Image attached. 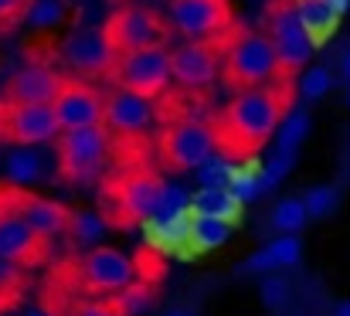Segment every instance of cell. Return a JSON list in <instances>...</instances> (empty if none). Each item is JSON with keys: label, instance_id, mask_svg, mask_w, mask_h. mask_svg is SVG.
I'll return each instance as SVG.
<instances>
[{"label": "cell", "instance_id": "cell-1", "mask_svg": "<svg viewBox=\"0 0 350 316\" xmlns=\"http://www.w3.org/2000/svg\"><path fill=\"white\" fill-rule=\"evenodd\" d=\"M296 103H299L296 79H289V75H275L262 85L234 92L232 103L221 105L215 112V119L208 122L215 133L218 153H225L232 163L255 157L275 136L279 122Z\"/></svg>", "mask_w": 350, "mask_h": 316}, {"label": "cell", "instance_id": "cell-2", "mask_svg": "<svg viewBox=\"0 0 350 316\" xmlns=\"http://www.w3.org/2000/svg\"><path fill=\"white\" fill-rule=\"evenodd\" d=\"M221 55H225V85L232 92L241 89H252V85H262L279 72V58H275V48L269 41L265 31H255V27H234L232 38L221 44Z\"/></svg>", "mask_w": 350, "mask_h": 316}, {"label": "cell", "instance_id": "cell-3", "mask_svg": "<svg viewBox=\"0 0 350 316\" xmlns=\"http://www.w3.org/2000/svg\"><path fill=\"white\" fill-rule=\"evenodd\" d=\"M265 34H269L272 48H275L279 72L289 75V79H296V75L310 65L317 44H313L310 31L303 27V21H299L293 0H272V3L265 7Z\"/></svg>", "mask_w": 350, "mask_h": 316}, {"label": "cell", "instance_id": "cell-4", "mask_svg": "<svg viewBox=\"0 0 350 316\" xmlns=\"http://www.w3.org/2000/svg\"><path fill=\"white\" fill-rule=\"evenodd\" d=\"M167 24L187 41H208V44H218V48L238 27L232 0H170L167 3Z\"/></svg>", "mask_w": 350, "mask_h": 316}, {"label": "cell", "instance_id": "cell-5", "mask_svg": "<svg viewBox=\"0 0 350 316\" xmlns=\"http://www.w3.org/2000/svg\"><path fill=\"white\" fill-rule=\"evenodd\" d=\"M109 79L116 82L119 89L136 92V96H143L150 103L167 96V89L174 82L170 79V48L167 44H150V48H139V51L116 55Z\"/></svg>", "mask_w": 350, "mask_h": 316}, {"label": "cell", "instance_id": "cell-6", "mask_svg": "<svg viewBox=\"0 0 350 316\" xmlns=\"http://www.w3.org/2000/svg\"><path fill=\"white\" fill-rule=\"evenodd\" d=\"M55 153H58V174L68 184H89L96 181L106 153H109V129L99 126H82V129H62L55 136Z\"/></svg>", "mask_w": 350, "mask_h": 316}, {"label": "cell", "instance_id": "cell-7", "mask_svg": "<svg viewBox=\"0 0 350 316\" xmlns=\"http://www.w3.org/2000/svg\"><path fill=\"white\" fill-rule=\"evenodd\" d=\"M167 34H170V24L157 10L136 7V3H122L103 24V38L113 48V55L139 51V48H150V44H163Z\"/></svg>", "mask_w": 350, "mask_h": 316}, {"label": "cell", "instance_id": "cell-8", "mask_svg": "<svg viewBox=\"0 0 350 316\" xmlns=\"http://www.w3.org/2000/svg\"><path fill=\"white\" fill-rule=\"evenodd\" d=\"M215 150V133L204 119H177L160 133V157L170 170H198Z\"/></svg>", "mask_w": 350, "mask_h": 316}, {"label": "cell", "instance_id": "cell-9", "mask_svg": "<svg viewBox=\"0 0 350 316\" xmlns=\"http://www.w3.org/2000/svg\"><path fill=\"white\" fill-rule=\"evenodd\" d=\"M62 133L55 109L41 103H10L0 99V140L14 146H41Z\"/></svg>", "mask_w": 350, "mask_h": 316}, {"label": "cell", "instance_id": "cell-10", "mask_svg": "<svg viewBox=\"0 0 350 316\" xmlns=\"http://www.w3.org/2000/svg\"><path fill=\"white\" fill-rule=\"evenodd\" d=\"M44 255V238L14 208L10 187H0V259L10 265H34Z\"/></svg>", "mask_w": 350, "mask_h": 316}, {"label": "cell", "instance_id": "cell-11", "mask_svg": "<svg viewBox=\"0 0 350 316\" xmlns=\"http://www.w3.org/2000/svg\"><path fill=\"white\" fill-rule=\"evenodd\" d=\"M58 55H62V62L75 72V75H82V79H109V72H113V62H116V55H113V48L106 44V38H103V27H79V31H72L62 44H58Z\"/></svg>", "mask_w": 350, "mask_h": 316}, {"label": "cell", "instance_id": "cell-12", "mask_svg": "<svg viewBox=\"0 0 350 316\" xmlns=\"http://www.w3.org/2000/svg\"><path fill=\"white\" fill-rule=\"evenodd\" d=\"M218 58L221 48L208 41H187L170 51V79L184 92H204L218 79Z\"/></svg>", "mask_w": 350, "mask_h": 316}, {"label": "cell", "instance_id": "cell-13", "mask_svg": "<svg viewBox=\"0 0 350 316\" xmlns=\"http://www.w3.org/2000/svg\"><path fill=\"white\" fill-rule=\"evenodd\" d=\"M79 276H82L85 289L106 296V293H119L122 286H129L136 279V265L129 255H122L113 245H96L79 262Z\"/></svg>", "mask_w": 350, "mask_h": 316}, {"label": "cell", "instance_id": "cell-14", "mask_svg": "<svg viewBox=\"0 0 350 316\" xmlns=\"http://www.w3.org/2000/svg\"><path fill=\"white\" fill-rule=\"evenodd\" d=\"M55 119L62 129H82L103 122V92H96L85 79H65L58 96L51 99Z\"/></svg>", "mask_w": 350, "mask_h": 316}, {"label": "cell", "instance_id": "cell-15", "mask_svg": "<svg viewBox=\"0 0 350 316\" xmlns=\"http://www.w3.org/2000/svg\"><path fill=\"white\" fill-rule=\"evenodd\" d=\"M103 126L116 136H139L153 126V105L150 99L116 85L103 96Z\"/></svg>", "mask_w": 350, "mask_h": 316}, {"label": "cell", "instance_id": "cell-16", "mask_svg": "<svg viewBox=\"0 0 350 316\" xmlns=\"http://www.w3.org/2000/svg\"><path fill=\"white\" fill-rule=\"evenodd\" d=\"M160 187H163V177H157L150 170H136V174L122 177L116 187L119 214L129 221H150L160 205Z\"/></svg>", "mask_w": 350, "mask_h": 316}, {"label": "cell", "instance_id": "cell-17", "mask_svg": "<svg viewBox=\"0 0 350 316\" xmlns=\"http://www.w3.org/2000/svg\"><path fill=\"white\" fill-rule=\"evenodd\" d=\"M65 75L48 68V65H27L21 72H14L3 85V96L0 99H10V103H41L51 105V99L58 96Z\"/></svg>", "mask_w": 350, "mask_h": 316}, {"label": "cell", "instance_id": "cell-18", "mask_svg": "<svg viewBox=\"0 0 350 316\" xmlns=\"http://www.w3.org/2000/svg\"><path fill=\"white\" fill-rule=\"evenodd\" d=\"M10 198H14V208L21 211V218H24L44 241L68 231V214H72V211L65 208V205L48 201V198H38V194H31V191H24V187H14V184H10Z\"/></svg>", "mask_w": 350, "mask_h": 316}, {"label": "cell", "instance_id": "cell-19", "mask_svg": "<svg viewBox=\"0 0 350 316\" xmlns=\"http://www.w3.org/2000/svg\"><path fill=\"white\" fill-rule=\"evenodd\" d=\"M303 262V238L299 235H275L272 241H265L258 252H252L241 262V276H265V272H282Z\"/></svg>", "mask_w": 350, "mask_h": 316}, {"label": "cell", "instance_id": "cell-20", "mask_svg": "<svg viewBox=\"0 0 350 316\" xmlns=\"http://www.w3.org/2000/svg\"><path fill=\"white\" fill-rule=\"evenodd\" d=\"M241 201L228 191V184L218 187H198V194H191V214H211V218H225L234 228L241 224Z\"/></svg>", "mask_w": 350, "mask_h": 316}, {"label": "cell", "instance_id": "cell-21", "mask_svg": "<svg viewBox=\"0 0 350 316\" xmlns=\"http://www.w3.org/2000/svg\"><path fill=\"white\" fill-rule=\"evenodd\" d=\"M293 7H296V14H299L303 27L310 31L313 44H323V41H330V38H334V31H337L340 17L330 10V3H327V0H293Z\"/></svg>", "mask_w": 350, "mask_h": 316}, {"label": "cell", "instance_id": "cell-22", "mask_svg": "<svg viewBox=\"0 0 350 316\" xmlns=\"http://www.w3.org/2000/svg\"><path fill=\"white\" fill-rule=\"evenodd\" d=\"M234 224L225 218H211V214H191V245L194 252H218L228 245Z\"/></svg>", "mask_w": 350, "mask_h": 316}, {"label": "cell", "instance_id": "cell-23", "mask_svg": "<svg viewBox=\"0 0 350 316\" xmlns=\"http://www.w3.org/2000/svg\"><path fill=\"white\" fill-rule=\"evenodd\" d=\"M3 174H7V184L14 187H27V184H38L44 177V160L34 146H17L7 163H3Z\"/></svg>", "mask_w": 350, "mask_h": 316}, {"label": "cell", "instance_id": "cell-24", "mask_svg": "<svg viewBox=\"0 0 350 316\" xmlns=\"http://www.w3.org/2000/svg\"><path fill=\"white\" fill-rule=\"evenodd\" d=\"M310 129H313L310 109L296 103L289 112H286V119L279 122V129H275V136H272V140H275V150H299V146L306 143Z\"/></svg>", "mask_w": 350, "mask_h": 316}, {"label": "cell", "instance_id": "cell-25", "mask_svg": "<svg viewBox=\"0 0 350 316\" xmlns=\"http://www.w3.org/2000/svg\"><path fill=\"white\" fill-rule=\"evenodd\" d=\"M153 303H157L153 286H150V282H139V279H133L129 286H122L119 293H113V300H109V306H113L119 316H143L153 310Z\"/></svg>", "mask_w": 350, "mask_h": 316}, {"label": "cell", "instance_id": "cell-26", "mask_svg": "<svg viewBox=\"0 0 350 316\" xmlns=\"http://www.w3.org/2000/svg\"><path fill=\"white\" fill-rule=\"evenodd\" d=\"M269 224H272L279 235H299V231L310 224V214H306L303 198H282V201L272 208Z\"/></svg>", "mask_w": 350, "mask_h": 316}, {"label": "cell", "instance_id": "cell-27", "mask_svg": "<svg viewBox=\"0 0 350 316\" xmlns=\"http://www.w3.org/2000/svg\"><path fill=\"white\" fill-rule=\"evenodd\" d=\"M106 231H109V224L96 211H75V214H68V235L79 245H96V241H103Z\"/></svg>", "mask_w": 350, "mask_h": 316}, {"label": "cell", "instance_id": "cell-28", "mask_svg": "<svg viewBox=\"0 0 350 316\" xmlns=\"http://www.w3.org/2000/svg\"><path fill=\"white\" fill-rule=\"evenodd\" d=\"M330 89H334L330 68H303L296 75V96H299V103H320Z\"/></svg>", "mask_w": 350, "mask_h": 316}, {"label": "cell", "instance_id": "cell-29", "mask_svg": "<svg viewBox=\"0 0 350 316\" xmlns=\"http://www.w3.org/2000/svg\"><path fill=\"white\" fill-rule=\"evenodd\" d=\"M65 0H31L27 3V14H24V24L38 27V31H48V27H58L65 24Z\"/></svg>", "mask_w": 350, "mask_h": 316}, {"label": "cell", "instance_id": "cell-30", "mask_svg": "<svg viewBox=\"0 0 350 316\" xmlns=\"http://www.w3.org/2000/svg\"><path fill=\"white\" fill-rule=\"evenodd\" d=\"M303 205L310 218H330L340 208V191L334 184H313L306 194H303Z\"/></svg>", "mask_w": 350, "mask_h": 316}, {"label": "cell", "instance_id": "cell-31", "mask_svg": "<svg viewBox=\"0 0 350 316\" xmlns=\"http://www.w3.org/2000/svg\"><path fill=\"white\" fill-rule=\"evenodd\" d=\"M296 157H299V150H272V157L262 163V184H265V191L279 187V184L293 174Z\"/></svg>", "mask_w": 350, "mask_h": 316}, {"label": "cell", "instance_id": "cell-32", "mask_svg": "<svg viewBox=\"0 0 350 316\" xmlns=\"http://www.w3.org/2000/svg\"><path fill=\"white\" fill-rule=\"evenodd\" d=\"M191 208V191L187 187H180V184H174V181H163V187H160V205H157V221H163V218H177V214H184V211Z\"/></svg>", "mask_w": 350, "mask_h": 316}, {"label": "cell", "instance_id": "cell-33", "mask_svg": "<svg viewBox=\"0 0 350 316\" xmlns=\"http://www.w3.org/2000/svg\"><path fill=\"white\" fill-rule=\"evenodd\" d=\"M289 296H293V289H289V279H286V276H279V272H265V276H262V282H258V300H262L265 310H282V306L289 303Z\"/></svg>", "mask_w": 350, "mask_h": 316}, {"label": "cell", "instance_id": "cell-34", "mask_svg": "<svg viewBox=\"0 0 350 316\" xmlns=\"http://www.w3.org/2000/svg\"><path fill=\"white\" fill-rule=\"evenodd\" d=\"M194 174H198V184H201V187H218V184H228L232 160H228L225 153H218V150H215V153H211V157H208V160H204V163L194 170Z\"/></svg>", "mask_w": 350, "mask_h": 316}, {"label": "cell", "instance_id": "cell-35", "mask_svg": "<svg viewBox=\"0 0 350 316\" xmlns=\"http://www.w3.org/2000/svg\"><path fill=\"white\" fill-rule=\"evenodd\" d=\"M27 3L31 0H0V31H10V27L24 24Z\"/></svg>", "mask_w": 350, "mask_h": 316}, {"label": "cell", "instance_id": "cell-36", "mask_svg": "<svg viewBox=\"0 0 350 316\" xmlns=\"http://www.w3.org/2000/svg\"><path fill=\"white\" fill-rule=\"evenodd\" d=\"M72 316H119L109 303H79Z\"/></svg>", "mask_w": 350, "mask_h": 316}, {"label": "cell", "instance_id": "cell-37", "mask_svg": "<svg viewBox=\"0 0 350 316\" xmlns=\"http://www.w3.org/2000/svg\"><path fill=\"white\" fill-rule=\"evenodd\" d=\"M327 3H330V10H334L337 17H344V14L350 10V0H327Z\"/></svg>", "mask_w": 350, "mask_h": 316}, {"label": "cell", "instance_id": "cell-38", "mask_svg": "<svg viewBox=\"0 0 350 316\" xmlns=\"http://www.w3.org/2000/svg\"><path fill=\"white\" fill-rule=\"evenodd\" d=\"M334 316H350V300H340V303L334 306Z\"/></svg>", "mask_w": 350, "mask_h": 316}, {"label": "cell", "instance_id": "cell-39", "mask_svg": "<svg viewBox=\"0 0 350 316\" xmlns=\"http://www.w3.org/2000/svg\"><path fill=\"white\" fill-rule=\"evenodd\" d=\"M340 72H344V79L350 82V51L344 55V62H340Z\"/></svg>", "mask_w": 350, "mask_h": 316}, {"label": "cell", "instance_id": "cell-40", "mask_svg": "<svg viewBox=\"0 0 350 316\" xmlns=\"http://www.w3.org/2000/svg\"><path fill=\"white\" fill-rule=\"evenodd\" d=\"M27 316H55V313H48V310H27Z\"/></svg>", "mask_w": 350, "mask_h": 316}, {"label": "cell", "instance_id": "cell-41", "mask_svg": "<svg viewBox=\"0 0 350 316\" xmlns=\"http://www.w3.org/2000/svg\"><path fill=\"white\" fill-rule=\"evenodd\" d=\"M163 316H194V313H163Z\"/></svg>", "mask_w": 350, "mask_h": 316}, {"label": "cell", "instance_id": "cell-42", "mask_svg": "<svg viewBox=\"0 0 350 316\" xmlns=\"http://www.w3.org/2000/svg\"><path fill=\"white\" fill-rule=\"evenodd\" d=\"M122 3H133V0H122Z\"/></svg>", "mask_w": 350, "mask_h": 316}, {"label": "cell", "instance_id": "cell-43", "mask_svg": "<svg viewBox=\"0 0 350 316\" xmlns=\"http://www.w3.org/2000/svg\"><path fill=\"white\" fill-rule=\"evenodd\" d=\"M347 103H350V92H347Z\"/></svg>", "mask_w": 350, "mask_h": 316}]
</instances>
